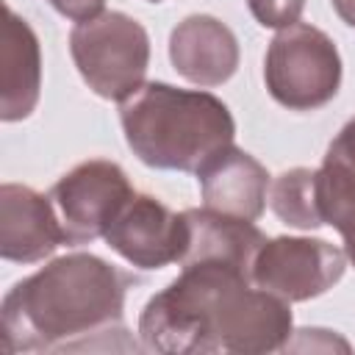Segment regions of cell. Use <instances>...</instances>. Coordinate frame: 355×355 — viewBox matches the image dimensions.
<instances>
[{
	"mask_svg": "<svg viewBox=\"0 0 355 355\" xmlns=\"http://www.w3.org/2000/svg\"><path fill=\"white\" fill-rule=\"evenodd\" d=\"M294 333L286 300L255 286L250 272L191 261L139 316V338L150 352L205 355V352H275L288 347Z\"/></svg>",
	"mask_w": 355,
	"mask_h": 355,
	"instance_id": "1",
	"label": "cell"
},
{
	"mask_svg": "<svg viewBox=\"0 0 355 355\" xmlns=\"http://www.w3.org/2000/svg\"><path fill=\"white\" fill-rule=\"evenodd\" d=\"M130 275L92 252L50 261L3 297V349H92V336L128 333L122 324Z\"/></svg>",
	"mask_w": 355,
	"mask_h": 355,
	"instance_id": "2",
	"label": "cell"
},
{
	"mask_svg": "<svg viewBox=\"0 0 355 355\" xmlns=\"http://www.w3.org/2000/svg\"><path fill=\"white\" fill-rule=\"evenodd\" d=\"M119 122L133 155L153 169L197 172L236 136L233 114L216 94L158 80L119 100Z\"/></svg>",
	"mask_w": 355,
	"mask_h": 355,
	"instance_id": "3",
	"label": "cell"
},
{
	"mask_svg": "<svg viewBox=\"0 0 355 355\" xmlns=\"http://www.w3.org/2000/svg\"><path fill=\"white\" fill-rule=\"evenodd\" d=\"M69 53L80 78L97 97L125 100L147 75L150 36L133 17L103 11L72 28Z\"/></svg>",
	"mask_w": 355,
	"mask_h": 355,
	"instance_id": "4",
	"label": "cell"
},
{
	"mask_svg": "<svg viewBox=\"0 0 355 355\" xmlns=\"http://www.w3.org/2000/svg\"><path fill=\"white\" fill-rule=\"evenodd\" d=\"M269 94L291 111L327 105L341 86V55L333 39L305 22L280 28L263 58Z\"/></svg>",
	"mask_w": 355,
	"mask_h": 355,
	"instance_id": "5",
	"label": "cell"
},
{
	"mask_svg": "<svg viewBox=\"0 0 355 355\" xmlns=\"http://www.w3.org/2000/svg\"><path fill=\"white\" fill-rule=\"evenodd\" d=\"M125 169L114 161L92 158L72 166L50 189L67 244H89L111 227L116 214L133 197Z\"/></svg>",
	"mask_w": 355,
	"mask_h": 355,
	"instance_id": "6",
	"label": "cell"
},
{
	"mask_svg": "<svg viewBox=\"0 0 355 355\" xmlns=\"http://www.w3.org/2000/svg\"><path fill=\"white\" fill-rule=\"evenodd\" d=\"M347 269V252L324 239H266L252 261V283L286 302H305L330 291Z\"/></svg>",
	"mask_w": 355,
	"mask_h": 355,
	"instance_id": "7",
	"label": "cell"
},
{
	"mask_svg": "<svg viewBox=\"0 0 355 355\" xmlns=\"http://www.w3.org/2000/svg\"><path fill=\"white\" fill-rule=\"evenodd\" d=\"M105 244L136 269L180 263L186 250V216L169 211L153 194H133L105 230Z\"/></svg>",
	"mask_w": 355,
	"mask_h": 355,
	"instance_id": "8",
	"label": "cell"
},
{
	"mask_svg": "<svg viewBox=\"0 0 355 355\" xmlns=\"http://www.w3.org/2000/svg\"><path fill=\"white\" fill-rule=\"evenodd\" d=\"M64 241L50 194H39L31 186H0V255L14 263H36L55 252Z\"/></svg>",
	"mask_w": 355,
	"mask_h": 355,
	"instance_id": "9",
	"label": "cell"
},
{
	"mask_svg": "<svg viewBox=\"0 0 355 355\" xmlns=\"http://www.w3.org/2000/svg\"><path fill=\"white\" fill-rule=\"evenodd\" d=\"M169 58L180 78L197 86H219L239 69L233 31L211 14H191L169 36Z\"/></svg>",
	"mask_w": 355,
	"mask_h": 355,
	"instance_id": "10",
	"label": "cell"
},
{
	"mask_svg": "<svg viewBox=\"0 0 355 355\" xmlns=\"http://www.w3.org/2000/svg\"><path fill=\"white\" fill-rule=\"evenodd\" d=\"M205 208L255 222L263 214L269 172L250 153L227 144L197 169Z\"/></svg>",
	"mask_w": 355,
	"mask_h": 355,
	"instance_id": "11",
	"label": "cell"
},
{
	"mask_svg": "<svg viewBox=\"0 0 355 355\" xmlns=\"http://www.w3.org/2000/svg\"><path fill=\"white\" fill-rule=\"evenodd\" d=\"M42 92V50L33 28L6 6L0 44V119L31 116Z\"/></svg>",
	"mask_w": 355,
	"mask_h": 355,
	"instance_id": "12",
	"label": "cell"
},
{
	"mask_svg": "<svg viewBox=\"0 0 355 355\" xmlns=\"http://www.w3.org/2000/svg\"><path fill=\"white\" fill-rule=\"evenodd\" d=\"M186 216V250L183 263L191 261H219L252 272L255 252L266 241V236L250 222L239 216L219 214L214 208H189Z\"/></svg>",
	"mask_w": 355,
	"mask_h": 355,
	"instance_id": "13",
	"label": "cell"
},
{
	"mask_svg": "<svg viewBox=\"0 0 355 355\" xmlns=\"http://www.w3.org/2000/svg\"><path fill=\"white\" fill-rule=\"evenodd\" d=\"M316 197L324 225L338 230L355 216V116L336 133L316 169Z\"/></svg>",
	"mask_w": 355,
	"mask_h": 355,
	"instance_id": "14",
	"label": "cell"
},
{
	"mask_svg": "<svg viewBox=\"0 0 355 355\" xmlns=\"http://www.w3.org/2000/svg\"><path fill=\"white\" fill-rule=\"evenodd\" d=\"M269 205L275 216L300 230H316L324 225L316 197V169H286L269 189Z\"/></svg>",
	"mask_w": 355,
	"mask_h": 355,
	"instance_id": "15",
	"label": "cell"
},
{
	"mask_svg": "<svg viewBox=\"0 0 355 355\" xmlns=\"http://www.w3.org/2000/svg\"><path fill=\"white\" fill-rule=\"evenodd\" d=\"M250 14L263 28H288L300 22L305 0H247Z\"/></svg>",
	"mask_w": 355,
	"mask_h": 355,
	"instance_id": "16",
	"label": "cell"
},
{
	"mask_svg": "<svg viewBox=\"0 0 355 355\" xmlns=\"http://www.w3.org/2000/svg\"><path fill=\"white\" fill-rule=\"evenodd\" d=\"M61 17L72 19V22H83V19H92L103 11L105 0H47Z\"/></svg>",
	"mask_w": 355,
	"mask_h": 355,
	"instance_id": "17",
	"label": "cell"
},
{
	"mask_svg": "<svg viewBox=\"0 0 355 355\" xmlns=\"http://www.w3.org/2000/svg\"><path fill=\"white\" fill-rule=\"evenodd\" d=\"M338 233H341V239H344V252H347V258H349L352 266H355V216H349V219L338 227Z\"/></svg>",
	"mask_w": 355,
	"mask_h": 355,
	"instance_id": "18",
	"label": "cell"
},
{
	"mask_svg": "<svg viewBox=\"0 0 355 355\" xmlns=\"http://www.w3.org/2000/svg\"><path fill=\"white\" fill-rule=\"evenodd\" d=\"M330 3H333L336 14H338L349 28H355V0H330Z\"/></svg>",
	"mask_w": 355,
	"mask_h": 355,
	"instance_id": "19",
	"label": "cell"
},
{
	"mask_svg": "<svg viewBox=\"0 0 355 355\" xmlns=\"http://www.w3.org/2000/svg\"><path fill=\"white\" fill-rule=\"evenodd\" d=\"M150 3H161V0H150Z\"/></svg>",
	"mask_w": 355,
	"mask_h": 355,
	"instance_id": "20",
	"label": "cell"
}]
</instances>
